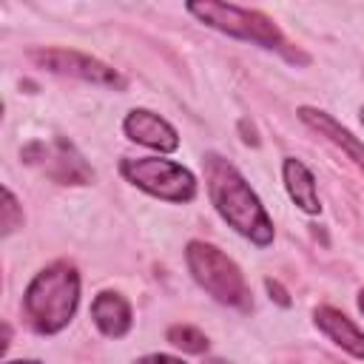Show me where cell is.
I'll list each match as a JSON object with an SVG mask.
<instances>
[{
	"label": "cell",
	"instance_id": "cell-7",
	"mask_svg": "<svg viewBox=\"0 0 364 364\" xmlns=\"http://www.w3.org/2000/svg\"><path fill=\"white\" fill-rule=\"evenodd\" d=\"M23 159L31 165H43V171L57 179V182H71V185H82L91 179V168L82 162V156L74 151L71 142L65 139H54L51 145L46 142H31L23 148Z\"/></svg>",
	"mask_w": 364,
	"mask_h": 364
},
{
	"label": "cell",
	"instance_id": "cell-19",
	"mask_svg": "<svg viewBox=\"0 0 364 364\" xmlns=\"http://www.w3.org/2000/svg\"><path fill=\"white\" fill-rule=\"evenodd\" d=\"M361 125H364V108H361Z\"/></svg>",
	"mask_w": 364,
	"mask_h": 364
},
{
	"label": "cell",
	"instance_id": "cell-11",
	"mask_svg": "<svg viewBox=\"0 0 364 364\" xmlns=\"http://www.w3.org/2000/svg\"><path fill=\"white\" fill-rule=\"evenodd\" d=\"M299 117L310 125V128H316L321 136H327L330 142H336L338 148H344V154L358 165V168H364V145L347 131V128H341L330 114H324V111H316V108H299Z\"/></svg>",
	"mask_w": 364,
	"mask_h": 364
},
{
	"label": "cell",
	"instance_id": "cell-16",
	"mask_svg": "<svg viewBox=\"0 0 364 364\" xmlns=\"http://www.w3.org/2000/svg\"><path fill=\"white\" fill-rule=\"evenodd\" d=\"M134 364H185V361H182V358H173V355H165V353H154V355L136 358Z\"/></svg>",
	"mask_w": 364,
	"mask_h": 364
},
{
	"label": "cell",
	"instance_id": "cell-18",
	"mask_svg": "<svg viewBox=\"0 0 364 364\" xmlns=\"http://www.w3.org/2000/svg\"><path fill=\"white\" fill-rule=\"evenodd\" d=\"M6 364H40V361H6Z\"/></svg>",
	"mask_w": 364,
	"mask_h": 364
},
{
	"label": "cell",
	"instance_id": "cell-13",
	"mask_svg": "<svg viewBox=\"0 0 364 364\" xmlns=\"http://www.w3.org/2000/svg\"><path fill=\"white\" fill-rule=\"evenodd\" d=\"M168 341L185 353H205L208 350V338L202 330L191 327V324H173L168 330Z\"/></svg>",
	"mask_w": 364,
	"mask_h": 364
},
{
	"label": "cell",
	"instance_id": "cell-14",
	"mask_svg": "<svg viewBox=\"0 0 364 364\" xmlns=\"http://www.w3.org/2000/svg\"><path fill=\"white\" fill-rule=\"evenodd\" d=\"M23 225V210L17 208V199L9 188H3V233H14Z\"/></svg>",
	"mask_w": 364,
	"mask_h": 364
},
{
	"label": "cell",
	"instance_id": "cell-17",
	"mask_svg": "<svg viewBox=\"0 0 364 364\" xmlns=\"http://www.w3.org/2000/svg\"><path fill=\"white\" fill-rule=\"evenodd\" d=\"M358 307H361V313H364V290L358 293Z\"/></svg>",
	"mask_w": 364,
	"mask_h": 364
},
{
	"label": "cell",
	"instance_id": "cell-5",
	"mask_svg": "<svg viewBox=\"0 0 364 364\" xmlns=\"http://www.w3.org/2000/svg\"><path fill=\"white\" fill-rule=\"evenodd\" d=\"M122 176L151 196L168 202H191L196 196V179L188 168L159 156H128L119 165Z\"/></svg>",
	"mask_w": 364,
	"mask_h": 364
},
{
	"label": "cell",
	"instance_id": "cell-3",
	"mask_svg": "<svg viewBox=\"0 0 364 364\" xmlns=\"http://www.w3.org/2000/svg\"><path fill=\"white\" fill-rule=\"evenodd\" d=\"M191 14H196L202 23H208L210 28H219L230 37H239V40H250L256 46H264V48H276L282 54H287L290 60H301L307 63L304 54L287 48L290 43L284 40V34L279 31V26L264 17L262 11H253V9H242V6H233V3H191L188 6Z\"/></svg>",
	"mask_w": 364,
	"mask_h": 364
},
{
	"label": "cell",
	"instance_id": "cell-8",
	"mask_svg": "<svg viewBox=\"0 0 364 364\" xmlns=\"http://www.w3.org/2000/svg\"><path fill=\"white\" fill-rule=\"evenodd\" d=\"M122 128H125V134H128L134 142H139V145H148V148H156V151H165V154L179 148L176 131H173L162 117H156V114H151V111H145V108L131 111V114L125 117Z\"/></svg>",
	"mask_w": 364,
	"mask_h": 364
},
{
	"label": "cell",
	"instance_id": "cell-15",
	"mask_svg": "<svg viewBox=\"0 0 364 364\" xmlns=\"http://www.w3.org/2000/svg\"><path fill=\"white\" fill-rule=\"evenodd\" d=\"M264 287H267V293H270V299H276L282 307H290V299H287V290L276 282V279H267L264 282Z\"/></svg>",
	"mask_w": 364,
	"mask_h": 364
},
{
	"label": "cell",
	"instance_id": "cell-10",
	"mask_svg": "<svg viewBox=\"0 0 364 364\" xmlns=\"http://www.w3.org/2000/svg\"><path fill=\"white\" fill-rule=\"evenodd\" d=\"M316 324L330 336V341H336L341 350H347L355 358H364V333L336 307H318L316 310Z\"/></svg>",
	"mask_w": 364,
	"mask_h": 364
},
{
	"label": "cell",
	"instance_id": "cell-2",
	"mask_svg": "<svg viewBox=\"0 0 364 364\" xmlns=\"http://www.w3.org/2000/svg\"><path fill=\"white\" fill-rule=\"evenodd\" d=\"M80 301V276L71 264L57 262L40 270L23 296V313L37 333L63 330Z\"/></svg>",
	"mask_w": 364,
	"mask_h": 364
},
{
	"label": "cell",
	"instance_id": "cell-9",
	"mask_svg": "<svg viewBox=\"0 0 364 364\" xmlns=\"http://www.w3.org/2000/svg\"><path fill=\"white\" fill-rule=\"evenodd\" d=\"M91 318L100 327V333H105L108 338H122L131 330V304L125 301V296L105 290L94 299Z\"/></svg>",
	"mask_w": 364,
	"mask_h": 364
},
{
	"label": "cell",
	"instance_id": "cell-1",
	"mask_svg": "<svg viewBox=\"0 0 364 364\" xmlns=\"http://www.w3.org/2000/svg\"><path fill=\"white\" fill-rule=\"evenodd\" d=\"M205 176H208V191H210V199H213L219 216L233 230L247 236L250 242H256L262 247L270 245L273 222H270L267 210L262 208L259 196L245 182V176L216 154L205 156Z\"/></svg>",
	"mask_w": 364,
	"mask_h": 364
},
{
	"label": "cell",
	"instance_id": "cell-12",
	"mask_svg": "<svg viewBox=\"0 0 364 364\" xmlns=\"http://www.w3.org/2000/svg\"><path fill=\"white\" fill-rule=\"evenodd\" d=\"M284 185L293 196V202L304 210V213H318V193H316V179L307 171L304 162L299 159H284Z\"/></svg>",
	"mask_w": 364,
	"mask_h": 364
},
{
	"label": "cell",
	"instance_id": "cell-6",
	"mask_svg": "<svg viewBox=\"0 0 364 364\" xmlns=\"http://www.w3.org/2000/svg\"><path fill=\"white\" fill-rule=\"evenodd\" d=\"M37 65L54 71V74H68V77H80L85 82H97V85H108V88H122L125 80L105 63L80 54V51H65V48H34L28 54Z\"/></svg>",
	"mask_w": 364,
	"mask_h": 364
},
{
	"label": "cell",
	"instance_id": "cell-4",
	"mask_svg": "<svg viewBox=\"0 0 364 364\" xmlns=\"http://www.w3.org/2000/svg\"><path fill=\"white\" fill-rule=\"evenodd\" d=\"M185 262L193 279L199 282V287H205L216 301L230 304V307L250 304V290H247L242 270L219 247L205 245V242H191L185 250Z\"/></svg>",
	"mask_w": 364,
	"mask_h": 364
}]
</instances>
